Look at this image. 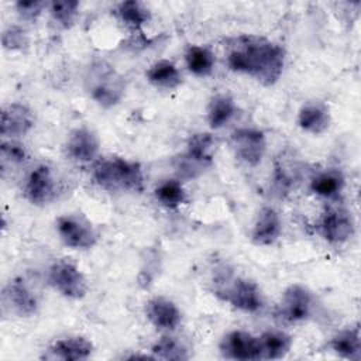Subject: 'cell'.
I'll return each mask as SVG.
<instances>
[{
	"label": "cell",
	"mask_w": 361,
	"mask_h": 361,
	"mask_svg": "<svg viewBox=\"0 0 361 361\" xmlns=\"http://www.w3.org/2000/svg\"><path fill=\"white\" fill-rule=\"evenodd\" d=\"M285 59V48L265 37L238 35L228 44V68L254 78L262 86H272L279 80Z\"/></svg>",
	"instance_id": "cell-1"
},
{
	"label": "cell",
	"mask_w": 361,
	"mask_h": 361,
	"mask_svg": "<svg viewBox=\"0 0 361 361\" xmlns=\"http://www.w3.org/2000/svg\"><path fill=\"white\" fill-rule=\"evenodd\" d=\"M83 86L89 97L103 109L117 106L126 93L124 76L104 59H93L85 69Z\"/></svg>",
	"instance_id": "cell-2"
},
{
	"label": "cell",
	"mask_w": 361,
	"mask_h": 361,
	"mask_svg": "<svg viewBox=\"0 0 361 361\" xmlns=\"http://www.w3.org/2000/svg\"><path fill=\"white\" fill-rule=\"evenodd\" d=\"M94 182L107 192H142V166L121 157L99 159L92 171Z\"/></svg>",
	"instance_id": "cell-3"
},
{
	"label": "cell",
	"mask_w": 361,
	"mask_h": 361,
	"mask_svg": "<svg viewBox=\"0 0 361 361\" xmlns=\"http://www.w3.org/2000/svg\"><path fill=\"white\" fill-rule=\"evenodd\" d=\"M213 283L214 295L241 312L255 313L264 306V296L259 286L250 279L221 276Z\"/></svg>",
	"instance_id": "cell-4"
},
{
	"label": "cell",
	"mask_w": 361,
	"mask_h": 361,
	"mask_svg": "<svg viewBox=\"0 0 361 361\" xmlns=\"http://www.w3.org/2000/svg\"><path fill=\"white\" fill-rule=\"evenodd\" d=\"M48 283L68 299H82L87 293V281L78 265L66 258L56 259L48 269Z\"/></svg>",
	"instance_id": "cell-5"
},
{
	"label": "cell",
	"mask_w": 361,
	"mask_h": 361,
	"mask_svg": "<svg viewBox=\"0 0 361 361\" xmlns=\"http://www.w3.org/2000/svg\"><path fill=\"white\" fill-rule=\"evenodd\" d=\"M55 224L61 241L73 250H89L99 240L94 226L83 214H63L58 217Z\"/></svg>",
	"instance_id": "cell-6"
},
{
	"label": "cell",
	"mask_w": 361,
	"mask_h": 361,
	"mask_svg": "<svg viewBox=\"0 0 361 361\" xmlns=\"http://www.w3.org/2000/svg\"><path fill=\"white\" fill-rule=\"evenodd\" d=\"M313 305L312 292L300 283H292L283 290L275 314L285 323H300L310 317Z\"/></svg>",
	"instance_id": "cell-7"
},
{
	"label": "cell",
	"mask_w": 361,
	"mask_h": 361,
	"mask_svg": "<svg viewBox=\"0 0 361 361\" xmlns=\"http://www.w3.org/2000/svg\"><path fill=\"white\" fill-rule=\"evenodd\" d=\"M214 147V137L210 133H196L190 135L186 144V151L180 158L179 172L186 178H195L204 168L213 164L212 149Z\"/></svg>",
	"instance_id": "cell-8"
},
{
	"label": "cell",
	"mask_w": 361,
	"mask_h": 361,
	"mask_svg": "<svg viewBox=\"0 0 361 361\" xmlns=\"http://www.w3.org/2000/svg\"><path fill=\"white\" fill-rule=\"evenodd\" d=\"M230 145L234 155L248 166L261 164L267 151L265 134L258 128H237L230 135Z\"/></svg>",
	"instance_id": "cell-9"
},
{
	"label": "cell",
	"mask_w": 361,
	"mask_h": 361,
	"mask_svg": "<svg viewBox=\"0 0 361 361\" xmlns=\"http://www.w3.org/2000/svg\"><path fill=\"white\" fill-rule=\"evenodd\" d=\"M58 193V182L48 164L34 166L24 182V195L34 206L48 204Z\"/></svg>",
	"instance_id": "cell-10"
},
{
	"label": "cell",
	"mask_w": 361,
	"mask_h": 361,
	"mask_svg": "<svg viewBox=\"0 0 361 361\" xmlns=\"http://www.w3.org/2000/svg\"><path fill=\"white\" fill-rule=\"evenodd\" d=\"M219 350L221 355L228 360H261L258 337L244 330H231L226 333L219 344Z\"/></svg>",
	"instance_id": "cell-11"
},
{
	"label": "cell",
	"mask_w": 361,
	"mask_h": 361,
	"mask_svg": "<svg viewBox=\"0 0 361 361\" xmlns=\"http://www.w3.org/2000/svg\"><path fill=\"white\" fill-rule=\"evenodd\" d=\"M3 303L20 317L34 316L39 306L38 296L23 278H14L4 286Z\"/></svg>",
	"instance_id": "cell-12"
},
{
	"label": "cell",
	"mask_w": 361,
	"mask_h": 361,
	"mask_svg": "<svg viewBox=\"0 0 361 361\" xmlns=\"http://www.w3.org/2000/svg\"><path fill=\"white\" fill-rule=\"evenodd\" d=\"M322 237L330 244H344L354 234V220L345 209L327 210L319 223Z\"/></svg>",
	"instance_id": "cell-13"
},
{
	"label": "cell",
	"mask_w": 361,
	"mask_h": 361,
	"mask_svg": "<svg viewBox=\"0 0 361 361\" xmlns=\"http://www.w3.org/2000/svg\"><path fill=\"white\" fill-rule=\"evenodd\" d=\"M100 141L94 131L87 127H78L72 130L65 142L66 155L80 164L92 162L99 154Z\"/></svg>",
	"instance_id": "cell-14"
},
{
	"label": "cell",
	"mask_w": 361,
	"mask_h": 361,
	"mask_svg": "<svg viewBox=\"0 0 361 361\" xmlns=\"http://www.w3.org/2000/svg\"><path fill=\"white\" fill-rule=\"evenodd\" d=\"M34 113L23 103L6 104L1 110L0 134L4 138L21 137L30 133L34 127Z\"/></svg>",
	"instance_id": "cell-15"
},
{
	"label": "cell",
	"mask_w": 361,
	"mask_h": 361,
	"mask_svg": "<svg viewBox=\"0 0 361 361\" xmlns=\"http://www.w3.org/2000/svg\"><path fill=\"white\" fill-rule=\"evenodd\" d=\"M145 316L158 330H175L182 320L179 307L165 296L151 298L145 303Z\"/></svg>",
	"instance_id": "cell-16"
},
{
	"label": "cell",
	"mask_w": 361,
	"mask_h": 361,
	"mask_svg": "<svg viewBox=\"0 0 361 361\" xmlns=\"http://www.w3.org/2000/svg\"><path fill=\"white\" fill-rule=\"evenodd\" d=\"M93 344L85 337L71 336L56 340L42 355L45 360H62V361H80L87 360L93 354Z\"/></svg>",
	"instance_id": "cell-17"
},
{
	"label": "cell",
	"mask_w": 361,
	"mask_h": 361,
	"mask_svg": "<svg viewBox=\"0 0 361 361\" xmlns=\"http://www.w3.org/2000/svg\"><path fill=\"white\" fill-rule=\"evenodd\" d=\"M282 221L278 212L272 207H262L254 221L251 230V241L255 245H272L281 235Z\"/></svg>",
	"instance_id": "cell-18"
},
{
	"label": "cell",
	"mask_w": 361,
	"mask_h": 361,
	"mask_svg": "<svg viewBox=\"0 0 361 361\" xmlns=\"http://www.w3.org/2000/svg\"><path fill=\"white\" fill-rule=\"evenodd\" d=\"M331 117L327 106L320 102H310L300 107L298 113V126L309 134H323L330 126Z\"/></svg>",
	"instance_id": "cell-19"
},
{
	"label": "cell",
	"mask_w": 361,
	"mask_h": 361,
	"mask_svg": "<svg viewBox=\"0 0 361 361\" xmlns=\"http://www.w3.org/2000/svg\"><path fill=\"white\" fill-rule=\"evenodd\" d=\"M329 345L336 355L358 361L361 358V333L358 324L338 331L330 340Z\"/></svg>",
	"instance_id": "cell-20"
},
{
	"label": "cell",
	"mask_w": 361,
	"mask_h": 361,
	"mask_svg": "<svg viewBox=\"0 0 361 361\" xmlns=\"http://www.w3.org/2000/svg\"><path fill=\"white\" fill-rule=\"evenodd\" d=\"M147 80L159 89L172 90L182 83V75L176 65L168 59L154 62L145 72Z\"/></svg>",
	"instance_id": "cell-21"
},
{
	"label": "cell",
	"mask_w": 361,
	"mask_h": 361,
	"mask_svg": "<svg viewBox=\"0 0 361 361\" xmlns=\"http://www.w3.org/2000/svg\"><path fill=\"white\" fill-rule=\"evenodd\" d=\"M261 360H279L283 358L292 347V337L281 330L264 331L259 337Z\"/></svg>",
	"instance_id": "cell-22"
},
{
	"label": "cell",
	"mask_w": 361,
	"mask_h": 361,
	"mask_svg": "<svg viewBox=\"0 0 361 361\" xmlns=\"http://www.w3.org/2000/svg\"><path fill=\"white\" fill-rule=\"evenodd\" d=\"M235 113H237V106L231 96L223 94V93L216 94L210 99L207 104V111H206L207 123L210 128L219 130L226 124H228L235 116Z\"/></svg>",
	"instance_id": "cell-23"
},
{
	"label": "cell",
	"mask_w": 361,
	"mask_h": 361,
	"mask_svg": "<svg viewBox=\"0 0 361 361\" xmlns=\"http://www.w3.org/2000/svg\"><path fill=\"white\" fill-rule=\"evenodd\" d=\"M345 185L344 175L338 169H326L319 172L310 180V190L324 199L337 197Z\"/></svg>",
	"instance_id": "cell-24"
},
{
	"label": "cell",
	"mask_w": 361,
	"mask_h": 361,
	"mask_svg": "<svg viewBox=\"0 0 361 361\" xmlns=\"http://www.w3.org/2000/svg\"><path fill=\"white\" fill-rule=\"evenodd\" d=\"M185 62L188 69L196 76H207L212 73L216 58L214 54L202 45H189L185 51Z\"/></svg>",
	"instance_id": "cell-25"
},
{
	"label": "cell",
	"mask_w": 361,
	"mask_h": 361,
	"mask_svg": "<svg viewBox=\"0 0 361 361\" xmlns=\"http://www.w3.org/2000/svg\"><path fill=\"white\" fill-rule=\"evenodd\" d=\"M121 23L133 30H138L151 20V11L148 7L137 0L121 1L116 10Z\"/></svg>",
	"instance_id": "cell-26"
},
{
	"label": "cell",
	"mask_w": 361,
	"mask_h": 361,
	"mask_svg": "<svg viewBox=\"0 0 361 361\" xmlns=\"http://www.w3.org/2000/svg\"><path fill=\"white\" fill-rule=\"evenodd\" d=\"M151 353L154 358L159 360L180 361L189 358L186 347L176 337L171 336H162L159 340H157L151 347Z\"/></svg>",
	"instance_id": "cell-27"
},
{
	"label": "cell",
	"mask_w": 361,
	"mask_h": 361,
	"mask_svg": "<svg viewBox=\"0 0 361 361\" xmlns=\"http://www.w3.org/2000/svg\"><path fill=\"white\" fill-rule=\"evenodd\" d=\"M155 197L164 207L176 209L185 202L186 192L179 180L165 179L155 188Z\"/></svg>",
	"instance_id": "cell-28"
},
{
	"label": "cell",
	"mask_w": 361,
	"mask_h": 361,
	"mask_svg": "<svg viewBox=\"0 0 361 361\" xmlns=\"http://www.w3.org/2000/svg\"><path fill=\"white\" fill-rule=\"evenodd\" d=\"M79 1L76 0H61L49 3V14L52 20L61 28H71L78 17Z\"/></svg>",
	"instance_id": "cell-29"
},
{
	"label": "cell",
	"mask_w": 361,
	"mask_h": 361,
	"mask_svg": "<svg viewBox=\"0 0 361 361\" xmlns=\"http://www.w3.org/2000/svg\"><path fill=\"white\" fill-rule=\"evenodd\" d=\"M28 154L27 149L23 144L18 141L10 138V140H3L0 145V162H1V169L3 172L6 171L7 166L13 165H20L27 159Z\"/></svg>",
	"instance_id": "cell-30"
},
{
	"label": "cell",
	"mask_w": 361,
	"mask_h": 361,
	"mask_svg": "<svg viewBox=\"0 0 361 361\" xmlns=\"http://www.w3.org/2000/svg\"><path fill=\"white\" fill-rule=\"evenodd\" d=\"M295 172H296L295 168H292L288 162H282V159H278L275 162L272 186L276 195L282 197L286 193H289L295 182Z\"/></svg>",
	"instance_id": "cell-31"
},
{
	"label": "cell",
	"mask_w": 361,
	"mask_h": 361,
	"mask_svg": "<svg viewBox=\"0 0 361 361\" xmlns=\"http://www.w3.org/2000/svg\"><path fill=\"white\" fill-rule=\"evenodd\" d=\"M1 42L4 49H23L28 44V37L21 27L11 25L3 31Z\"/></svg>",
	"instance_id": "cell-32"
},
{
	"label": "cell",
	"mask_w": 361,
	"mask_h": 361,
	"mask_svg": "<svg viewBox=\"0 0 361 361\" xmlns=\"http://www.w3.org/2000/svg\"><path fill=\"white\" fill-rule=\"evenodd\" d=\"M47 6L48 4L41 0H25V1L20 0L14 4L16 11L20 16V18H23L25 21H35L41 16V13L44 11V8Z\"/></svg>",
	"instance_id": "cell-33"
}]
</instances>
